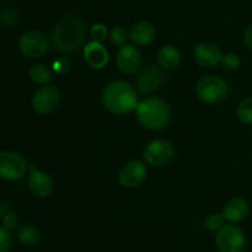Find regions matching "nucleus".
Masks as SVG:
<instances>
[{
	"instance_id": "obj_20",
	"label": "nucleus",
	"mask_w": 252,
	"mask_h": 252,
	"mask_svg": "<svg viewBox=\"0 0 252 252\" xmlns=\"http://www.w3.org/2000/svg\"><path fill=\"white\" fill-rule=\"evenodd\" d=\"M29 77L32 82H34V83L46 85V84H49V82H51L52 72L46 64L36 63L33 64V66L30 67Z\"/></svg>"
},
{
	"instance_id": "obj_16",
	"label": "nucleus",
	"mask_w": 252,
	"mask_h": 252,
	"mask_svg": "<svg viewBox=\"0 0 252 252\" xmlns=\"http://www.w3.org/2000/svg\"><path fill=\"white\" fill-rule=\"evenodd\" d=\"M84 58L91 68L102 69L108 63L110 57L107 49L101 42L91 41L84 47Z\"/></svg>"
},
{
	"instance_id": "obj_8",
	"label": "nucleus",
	"mask_w": 252,
	"mask_h": 252,
	"mask_svg": "<svg viewBox=\"0 0 252 252\" xmlns=\"http://www.w3.org/2000/svg\"><path fill=\"white\" fill-rule=\"evenodd\" d=\"M175 152L176 150L171 141L160 138L148 143L143 151V156L148 165L153 167H164L174 160Z\"/></svg>"
},
{
	"instance_id": "obj_15",
	"label": "nucleus",
	"mask_w": 252,
	"mask_h": 252,
	"mask_svg": "<svg viewBox=\"0 0 252 252\" xmlns=\"http://www.w3.org/2000/svg\"><path fill=\"white\" fill-rule=\"evenodd\" d=\"M249 211H250V205H249L248 200L241 197H234L224 204L221 214H223L225 221L235 224V222L245 219Z\"/></svg>"
},
{
	"instance_id": "obj_23",
	"label": "nucleus",
	"mask_w": 252,
	"mask_h": 252,
	"mask_svg": "<svg viewBox=\"0 0 252 252\" xmlns=\"http://www.w3.org/2000/svg\"><path fill=\"white\" fill-rule=\"evenodd\" d=\"M220 64L223 66V68L225 71H236V69L240 68L241 66V61L239 58V56L236 53H233V52H229V53L223 54L221 57V62Z\"/></svg>"
},
{
	"instance_id": "obj_27",
	"label": "nucleus",
	"mask_w": 252,
	"mask_h": 252,
	"mask_svg": "<svg viewBox=\"0 0 252 252\" xmlns=\"http://www.w3.org/2000/svg\"><path fill=\"white\" fill-rule=\"evenodd\" d=\"M107 35H108L107 27H106L103 24H95L91 26L90 36L91 39H93V41H96V42L105 41Z\"/></svg>"
},
{
	"instance_id": "obj_3",
	"label": "nucleus",
	"mask_w": 252,
	"mask_h": 252,
	"mask_svg": "<svg viewBox=\"0 0 252 252\" xmlns=\"http://www.w3.org/2000/svg\"><path fill=\"white\" fill-rule=\"evenodd\" d=\"M135 116L143 127L160 131L167 127L171 121V109L164 99L159 96H147L138 103Z\"/></svg>"
},
{
	"instance_id": "obj_19",
	"label": "nucleus",
	"mask_w": 252,
	"mask_h": 252,
	"mask_svg": "<svg viewBox=\"0 0 252 252\" xmlns=\"http://www.w3.org/2000/svg\"><path fill=\"white\" fill-rule=\"evenodd\" d=\"M16 237L24 246H36L41 240V232L34 225L24 224L17 227Z\"/></svg>"
},
{
	"instance_id": "obj_22",
	"label": "nucleus",
	"mask_w": 252,
	"mask_h": 252,
	"mask_svg": "<svg viewBox=\"0 0 252 252\" xmlns=\"http://www.w3.org/2000/svg\"><path fill=\"white\" fill-rule=\"evenodd\" d=\"M108 39H110L111 43L115 44L117 47H122L127 44L128 39H129V34H128L127 29L122 25H116L108 32Z\"/></svg>"
},
{
	"instance_id": "obj_9",
	"label": "nucleus",
	"mask_w": 252,
	"mask_h": 252,
	"mask_svg": "<svg viewBox=\"0 0 252 252\" xmlns=\"http://www.w3.org/2000/svg\"><path fill=\"white\" fill-rule=\"evenodd\" d=\"M61 101V91L54 84H46L34 91L31 99L32 109L39 115H47L54 111Z\"/></svg>"
},
{
	"instance_id": "obj_4",
	"label": "nucleus",
	"mask_w": 252,
	"mask_h": 252,
	"mask_svg": "<svg viewBox=\"0 0 252 252\" xmlns=\"http://www.w3.org/2000/svg\"><path fill=\"white\" fill-rule=\"evenodd\" d=\"M229 85L221 77L216 74L203 76L196 84V95L206 104H218L228 98Z\"/></svg>"
},
{
	"instance_id": "obj_26",
	"label": "nucleus",
	"mask_w": 252,
	"mask_h": 252,
	"mask_svg": "<svg viewBox=\"0 0 252 252\" xmlns=\"http://www.w3.org/2000/svg\"><path fill=\"white\" fill-rule=\"evenodd\" d=\"M1 221H2V226H4L5 229L9 230V231H11V230L17 229V227H19L20 217L15 211H6L4 215H2Z\"/></svg>"
},
{
	"instance_id": "obj_18",
	"label": "nucleus",
	"mask_w": 252,
	"mask_h": 252,
	"mask_svg": "<svg viewBox=\"0 0 252 252\" xmlns=\"http://www.w3.org/2000/svg\"><path fill=\"white\" fill-rule=\"evenodd\" d=\"M158 63L166 71L177 68L181 63V52L174 44H165L158 51Z\"/></svg>"
},
{
	"instance_id": "obj_7",
	"label": "nucleus",
	"mask_w": 252,
	"mask_h": 252,
	"mask_svg": "<svg viewBox=\"0 0 252 252\" xmlns=\"http://www.w3.org/2000/svg\"><path fill=\"white\" fill-rule=\"evenodd\" d=\"M27 163L24 156L9 150L0 151V178L5 180H19L26 174Z\"/></svg>"
},
{
	"instance_id": "obj_31",
	"label": "nucleus",
	"mask_w": 252,
	"mask_h": 252,
	"mask_svg": "<svg viewBox=\"0 0 252 252\" xmlns=\"http://www.w3.org/2000/svg\"><path fill=\"white\" fill-rule=\"evenodd\" d=\"M4 1H14V0H4Z\"/></svg>"
},
{
	"instance_id": "obj_1",
	"label": "nucleus",
	"mask_w": 252,
	"mask_h": 252,
	"mask_svg": "<svg viewBox=\"0 0 252 252\" xmlns=\"http://www.w3.org/2000/svg\"><path fill=\"white\" fill-rule=\"evenodd\" d=\"M85 37V24L76 15H65L53 27L52 44L58 51L69 53L81 47Z\"/></svg>"
},
{
	"instance_id": "obj_2",
	"label": "nucleus",
	"mask_w": 252,
	"mask_h": 252,
	"mask_svg": "<svg viewBox=\"0 0 252 252\" xmlns=\"http://www.w3.org/2000/svg\"><path fill=\"white\" fill-rule=\"evenodd\" d=\"M101 99L103 106L115 115H127L135 111L139 103L134 86L125 81H112L106 84Z\"/></svg>"
},
{
	"instance_id": "obj_24",
	"label": "nucleus",
	"mask_w": 252,
	"mask_h": 252,
	"mask_svg": "<svg viewBox=\"0 0 252 252\" xmlns=\"http://www.w3.org/2000/svg\"><path fill=\"white\" fill-rule=\"evenodd\" d=\"M224 222H225V219H224L223 214L220 212V214H211L209 216H207L204 225H206L209 231L217 232L224 226Z\"/></svg>"
},
{
	"instance_id": "obj_25",
	"label": "nucleus",
	"mask_w": 252,
	"mask_h": 252,
	"mask_svg": "<svg viewBox=\"0 0 252 252\" xmlns=\"http://www.w3.org/2000/svg\"><path fill=\"white\" fill-rule=\"evenodd\" d=\"M17 21V11L12 7H5L0 11V22L5 26H12Z\"/></svg>"
},
{
	"instance_id": "obj_28",
	"label": "nucleus",
	"mask_w": 252,
	"mask_h": 252,
	"mask_svg": "<svg viewBox=\"0 0 252 252\" xmlns=\"http://www.w3.org/2000/svg\"><path fill=\"white\" fill-rule=\"evenodd\" d=\"M71 67V59L68 57H59L56 61L52 63V68L56 73L58 74H65L68 73L69 69Z\"/></svg>"
},
{
	"instance_id": "obj_10",
	"label": "nucleus",
	"mask_w": 252,
	"mask_h": 252,
	"mask_svg": "<svg viewBox=\"0 0 252 252\" xmlns=\"http://www.w3.org/2000/svg\"><path fill=\"white\" fill-rule=\"evenodd\" d=\"M148 168L143 161L132 160L122 166L118 173V183L123 188H137L145 180Z\"/></svg>"
},
{
	"instance_id": "obj_5",
	"label": "nucleus",
	"mask_w": 252,
	"mask_h": 252,
	"mask_svg": "<svg viewBox=\"0 0 252 252\" xmlns=\"http://www.w3.org/2000/svg\"><path fill=\"white\" fill-rule=\"evenodd\" d=\"M51 41L43 31L29 30L19 40V49L26 58H41L48 52Z\"/></svg>"
},
{
	"instance_id": "obj_17",
	"label": "nucleus",
	"mask_w": 252,
	"mask_h": 252,
	"mask_svg": "<svg viewBox=\"0 0 252 252\" xmlns=\"http://www.w3.org/2000/svg\"><path fill=\"white\" fill-rule=\"evenodd\" d=\"M157 36V29L150 21H139L133 25L129 31V39L137 46H148L154 41Z\"/></svg>"
},
{
	"instance_id": "obj_29",
	"label": "nucleus",
	"mask_w": 252,
	"mask_h": 252,
	"mask_svg": "<svg viewBox=\"0 0 252 252\" xmlns=\"http://www.w3.org/2000/svg\"><path fill=\"white\" fill-rule=\"evenodd\" d=\"M12 245V236L7 229L0 226V252H9Z\"/></svg>"
},
{
	"instance_id": "obj_13",
	"label": "nucleus",
	"mask_w": 252,
	"mask_h": 252,
	"mask_svg": "<svg viewBox=\"0 0 252 252\" xmlns=\"http://www.w3.org/2000/svg\"><path fill=\"white\" fill-rule=\"evenodd\" d=\"M220 48L213 42H201L193 51L194 62L203 68H213L221 62Z\"/></svg>"
},
{
	"instance_id": "obj_21",
	"label": "nucleus",
	"mask_w": 252,
	"mask_h": 252,
	"mask_svg": "<svg viewBox=\"0 0 252 252\" xmlns=\"http://www.w3.org/2000/svg\"><path fill=\"white\" fill-rule=\"evenodd\" d=\"M236 115L244 125H252V96L244 98L239 103Z\"/></svg>"
},
{
	"instance_id": "obj_14",
	"label": "nucleus",
	"mask_w": 252,
	"mask_h": 252,
	"mask_svg": "<svg viewBox=\"0 0 252 252\" xmlns=\"http://www.w3.org/2000/svg\"><path fill=\"white\" fill-rule=\"evenodd\" d=\"M29 189L34 197L47 198L53 193L54 183L51 175L44 170L34 169L30 173L27 179Z\"/></svg>"
},
{
	"instance_id": "obj_6",
	"label": "nucleus",
	"mask_w": 252,
	"mask_h": 252,
	"mask_svg": "<svg viewBox=\"0 0 252 252\" xmlns=\"http://www.w3.org/2000/svg\"><path fill=\"white\" fill-rule=\"evenodd\" d=\"M216 246L219 252H244L246 249L245 232L238 225H224L216 234Z\"/></svg>"
},
{
	"instance_id": "obj_12",
	"label": "nucleus",
	"mask_w": 252,
	"mask_h": 252,
	"mask_svg": "<svg viewBox=\"0 0 252 252\" xmlns=\"http://www.w3.org/2000/svg\"><path fill=\"white\" fill-rule=\"evenodd\" d=\"M164 82V73L155 66L144 67L135 78L137 89L143 94L154 93L161 86Z\"/></svg>"
},
{
	"instance_id": "obj_11",
	"label": "nucleus",
	"mask_w": 252,
	"mask_h": 252,
	"mask_svg": "<svg viewBox=\"0 0 252 252\" xmlns=\"http://www.w3.org/2000/svg\"><path fill=\"white\" fill-rule=\"evenodd\" d=\"M142 52L133 44H125L120 47L116 56L117 68L125 74H133L142 67Z\"/></svg>"
},
{
	"instance_id": "obj_30",
	"label": "nucleus",
	"mask_w": 252,
	"mask_h": 252,
	"mask_svg": "<svg viewBox=\"0 0 252 252\" xmlns=\"http://www.w3.org/2000/svg\"><path fill=\"white\" fill-rule=\"evenodd\" d=\"M244 43L246 44V47L252 49V24L244 32Z\"/></svg>"
}]
</instances>
